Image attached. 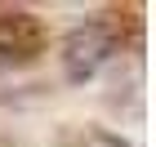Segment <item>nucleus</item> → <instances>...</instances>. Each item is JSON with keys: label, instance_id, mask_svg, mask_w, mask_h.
I'll return each mask as SVG.
<instances>
[{"label": "nucleus", "instance_id": "2", "mask_svg": "<svg viewBox=\"0 0 156 147\" xmlns=\"http://www.w3.org/2000/svg\"><path fill=\"white\" fill-rule=\"evenodd\" d=\"M45 49V27L31 13H5L0 18V62H31Z\"/></svg>", "mask_w": 156, "mask_h": 147}, {"label": "nucleus", "instance_id": "1", "mask_svg": "<svg viewBox=\"0 0 156 147\" xmlns=\"http://www.w3.org/2000/svg\"><path fill=\"white\" fill-rule=\"evenodd\" d=\"M112 54V31L103 23H89V27H76L67 45H62V67L72 80H85V76H94Z\"/></svg>", "mask_w": 156, "mask_h": 147}]
</instances>
